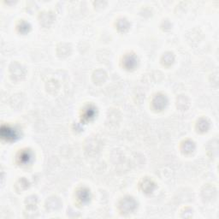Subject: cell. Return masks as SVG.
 <instances>
[{
  "instance_id": "1",
  "label": "cell",
  "mask_w": 219,
  "mask_h": 219,
  "mask_svg": "<svg viewBox=\"0 0 219 219\" xmlns=\"http://www.w3.org/2000/svg\"><path fill=\"white\" fill-rule=\"evenodd\" d=\"M1 135L3 136V138L6 139L8 140H15L17 137V132L15 131V129L9 128V127H3L1 129Z\"/></svg>"
},
{
  "instance_id": "2",
  "label": "cell",
  "mask_w": 219,
  "mask_h": 219,
  "mask_svg": "<svg viewBox=\"0 0 219 219\" xmlns=\"http://www.w3.org/2000/svg\"><path fill=\"white\" fill-rule=\"evenodd\" d=\"M30 158H31V156L28 154V152H22L20 157V159L21 162L27 163L28 162V160H29Z\"/></svg>"
}]
</instances>
